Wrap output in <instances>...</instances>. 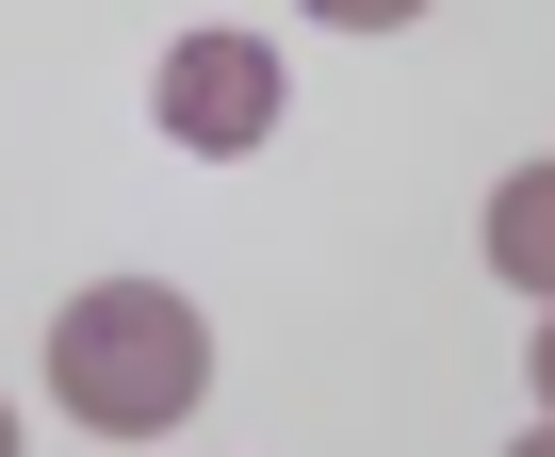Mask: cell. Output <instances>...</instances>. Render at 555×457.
Listing matches in <instances>:
<instances>
[{"mask_svg": "<svg viewBox=\"0 0 555 457\" xmlns=\"http://www.w3.org/2000/svg\"><path fill=\"white\" fill-rule=\"evenodd\" d=\"M0 457H17V408H0Z\"/></svg>", "mask_w": 555, "mask_h": 457, "instance_id": "7", "label": "cell"}, {"mask_svg": "<svg viewBox=\"0 0 555 457\" xmlns=\"http://www.w3.org/2000/svg\"><path fill=\"white\" fill-rule=\"evenodd\" d=\"M506 457H555V408H539V425H522V441H506Z\"/></svg>", "mask_w": 555, "mask_h": 457, "instance_id": "6", "label": "cell"}, {"mask_svg": "<svg viewBox=\"0 0 555 457\" xmlns=\"http://www.w3.org/2000/svg\"><path fill=\"white\" fill-rule=\"evenodd\" d=\"M50 392H66V425H99V441H164V425L212 392V327H196V295H164V278H99V295H66V311H50Z\"/></svg>", "mask_w": 555, "mask_h": 457, "instance_id": "1", "label": "cell"}, {"mask_svg": "<svg viewBox=\"0 0 555 457\" xmlns=\"http://www.w3.org/2000/svg\"><path fill=\"white\" fill-rule=\"evenodd\" d=\"M490 278L506 295H555V164H506L490 180Z\"/></svg>", "mask_w": 555, "mask_h": 457, "instance_id": "3", "label": "cell"}, {"mask_svg": "<svg viewBox=\"0 0 555 457\" xmlns=\"http://www.w3.org/2000/svg\"><path fill=\"white\" fill-rule=\"evenodd\" d=\"M539 408H555V295H539Z\"/></svg>", "mask_w": 555, "mask_h": 457, "instance_id": "5", "label": "cell"}, {"mask_svg": "<svg viewBox=\"0 0 555 457\" xmlns=\"http://www.w3.org/2000/svg\"><path fill=\"white\" fill-rule=\"evenodd\" d=\"M147 115H164V147L245 164V147H278V115H295V66H278L261 34H180L147 66Z\"/></svg>", "mask_w": 555, "mask_h": 457, "instance_id": "2", "label": "cell"}, {"mask_svg": "<svg viewBox=\"0 0 555 457\" xmlns=\"http://www.w3.org/2000/svg\"><path fill=\"white\" fill-rule=\"evenodd\" d=\"M311 17H327V34H409L425 0H311Z\"/></svg>", "mask_w": 555, "mask_h": 457, "instance_id": "4", "label": "cell"}]
</instances>
